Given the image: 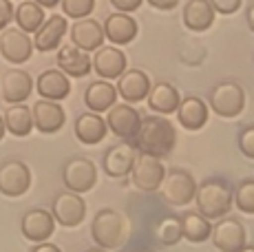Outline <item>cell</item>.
Segmentation results:
<instances>
[{
  "label": "cell",
  "mask_w": 254,
  "mask_h": 252,
  "mask_svg": "<svg viewBox=\"0 0 254 252\" xmlns=\"http://www.w3.org/2000/svg\"><path fill=\"white\" fill-rule=\"evenodd\" d=\"M175 144H177V133L166 118H162V115L141 118L139 128L133 137V146L139 153L162 159L173 153Z\"/></svg>",
  "instance_id": "cell-1"
},
{
  "label": "cell",
  "mask_w": 254,
  "mask_h": 252,
  "mask_svg": "<svg viewBox=\"0 0 254 252\" xmlns=\"http://www.w3.org/2000/svg\"><path fill=\"white\" fill-rule=\"evenodd\" d=\"M194 197H197L199 215H203L210 221L228 215V210L232 208L234 201V190L226 179H206L197 188Z\"/></svg>",
  "instance_id": "cell-2"
},
{
  "label": "cell",
  "mask_w": 254,
  "mask_h": 252,
  "mask_svg": "<svg viewBox=\"0 0 254 252\" xmlns=\"http://www.w3.org/2000/svg\"><path fill=\"white\" fill-rule=\"evenodd\" d=\"M91 230H93V239L102 250H117L128 239V224H126L124 215L111 210V208L97 212Z\"/></svg>",
  "instance_id": "cell-3"
},
{
  "label": "cell",
  "mask_w": 254,
  "mask_h": 252,
  "mask_svg": "<svg viewBox=\"0 0 254 252\" xmlns=\"http://www.w3.org/2000/svg\"><path fill=\"white\" fill-rule=\"evenodd\" d=\"M208 104L219 118H237L246 109V91L239 82L221 80L210 91Z\"/></svg>",
  "instance_id": "cell-4"
},
{
  "label": "cell",
  "mask_w": 254,
  "mask_h": 252,
  "mask_svg": "<svg viewBox=\"0 0 254 252\" xmlns=\"http://www.w3.org/2000/svg\"><path fill=\"white\" fill-rule=\"evenodd\" d=\"M162 192V199L170 206L182 208L186 203H190L194 199V192H197V184L190 173L182 171V168H173L170 173L164 175V182L159 186Z\"/></svg>",
  "instance_id": "cell-5"
},
{
  "label": "cell",
  "mask_w": 254,
  "mask_h": 252,
  "mask_svg": "<svg viewBox=\"0 0 254 252\" xmlns=\"http://www.w3.org/2000/svg\"><path fill=\"white\" fill-rule=\"evenodd\" d=\"M166 175V168L162 164V159L150 157V155L139 153L135 157V164L130 168V179H133V186L139 188L144 192H155L159 190Z\"/></svg>",
  "instance_id": "cell-6"
},
{
  "label": "cell",
  "mask_w": 254,
  "mask_h": 252,
  "mask_svg": "<svg viewBox=\"0 0 254 252\" xmlns=\"http://www.w3.org/2000/svg\"><path fill=\"white\" fill-rule=\"evenodd\" d=\"M62 179H64L66 188L71 192H89L97 182V168L91 159L86 157H73L64 164L62 171Z\"/></svg>",
  "instance_id": "cell-7"
},
{
  "label": "cell",
  "mask_w": 254,
  "mask_h": 252,
  "mask_svg": "<svg viewBox=\"0 0 254 252\" xmlns=\"http://www.w3.org/2000/svg\"><path fill=\"white\" fill-rule=\"evenodd\" d=\"M31 186V171L20 159L0 164V192L7 197H22Z\"/></svg>",
  "instance_id": "cell-8"
},
{
  "label": "cell",
  "mask_w": 254,
  "mask_h": 252,
  "mask_svg": "<svg viewBox=\"0 0 254 252\" xmlns=\"http://www.w3.org/2000/svg\"><path fill=\"white\" fill-rule=\"evenodd\" d=\"M0 53L11 64H24L33 53V40L18 27H7L0 33Z\"/></svg>",
  "instance_id": "cell-9"
},
{
  "label": "cell",
  "mask_w": 254,
  "mask_h": 252,
  "mask_svg": "<svg viewBox=\"0 0 254 252\" xmlns=\"http://www.w3.org/2000/svg\"><path fill=\"white\" fill-rule=\"evenodd\" d=\"M33 89L36 82L24 69H9L0 80V98L7 104H22L24 100L31 98Z\"/></svg>",
  "instance_id": "cell-10"
},
{
  "label": "cell",
  "mask_w": 254,
  "mask_h": 252,
  "mask_svg": "<svg viewBox=\"0 0 254 252\" xmlns=\"http://www.w3.org/2000/svg\"><path fill=\"white\" fill-rule=\"evenodd\" d=\"M139 122L141 115L130 104H113L109 109V115H106V126L120 139H130V142H133L135 133H137Z\"/></svg>",
  "instance_id": "cell-11"
},
{
  "label": "cell",
  "mask_w": 254,
  "mask_h": 252,
  "mask_svg": "<svg viewBox=\"0 0 254 252\" xmlns=\"http://www.w3.org/2000/svg\"><path fill=\"white\" fill-rule=\"evenodd\" d=\"M86 215V203L77 192H60L53 199V219L66 228H75L82 224Z\"/></svg>",
  "instance_id": "cell-12"
},
{
  "label": "cell",
  "mask_w": 254,
  "mask_h": 252,
  "mask_svg": "<svg viewBox=\"0 0 254 252\" xmlns=\"http://www.w3.org/2000/svg\"><path fill=\"white\" fill-rule=\"evenodd\" d=\"M115 89L124 102L135 104V102H141V100L148 98L150 80L141 69H126L124 73L117 77Z\"/></svg>",
  "instance_id": "cell-13"
},
{
  "label": "cell",
  "mask_w": 254,
  "mask_h": 252,
  "mask_svg": "<svg viewBox=\"0 0 254 252\" xmlns=\"http://www.w3.org/2000/svg\"><path fill=\"white\" fill-rule=\"evenodd\" d=\"M31 115H33V126H36L40 133H58V130L64 126V109H62L58 102L51 100H38L31 106Z\"/></svg>",
  "instance_id": "cell-14"
},
{
  "label": "cell",
  "mask_w": 254,
  "mask_h": 252,
  "mask_svg": "<svg viewBox=\"0 0 254 252\" xmlns=\"http://www.w3.org/2000/svg\"><path fill=\"white\" fill-rule=\"evenodd\" d=\"M246 228L237 219H221L212 228V241L221 252H239L246 248Z\"/></svg>",
  "instance_id": "cell-15"
},
{
  "label": "cell",
  "mask_w": 254,
  "mask_h": 252,
  "mask_svg": "<svg viewBox=\"0 0 254 252\" xmlns=\"http://www.w3.org/2000/svg\"><path fill=\"white\" fill-rule=\"evenodd\" d=\"M69 31L73 47H77L80 51H97L102 47V42H104V29L93 18L75 20Z\"/></svg>",
  "instance_id": "cell-16"
},
{
  "label": "cell",
  "mask_w": 254,
  "mask_h": 252,
  "mask_svg": "<svg viewBox=\"0 0 254 252\" xmlns=\"http://www.w3.org/2000/svg\"><path fill=\"white\" fill-rule=\"evenodd\" d=\"M93 71L102 77V80H117L126 71V56L117 47H104L95 51L93 58Z\"/></svg>",
  "instance_id": "cell-17"
},
{
  "label": "cell",
  "mask_w": 254,
  "mask_h": 252,
  "mask_svg": "<svg viewBox=\"0 0 254 252\" xmlns=\"http://www.w3.org/2000/svg\"><path fill=\"white\" fill-rule=\"evenodd\" d=\"M135 157H137V151H135L133 144L122 142L111 146L104 155V171L106 175L111 177H126L130 175V168L135 164Z\"/></svg>",
  "instance_id": "cell-18"
},
{
  "label": "cell",
  "mask_w": 254,
  "mask_h": 252,
  "mask_svg": "<svg viewBox=\"0 0 254 252\" xmlns=\"http://www.w3.org/2000/svg\"><path fill=\"white\" fill-rule=\"evenodd\" d=\"M66 36V18L64 16H49L42 27L33 36V49L36 51H56L62 38Z\"/></svg>",
  "instance_id": "cell-19"
},
{
  "label": "cell",
  "mask_w": 254,
  "mask_h": 252,
  "mask_svg": "<svg viewBox=\"0 0 254 252\" xmlns=\"http://www.w3.org/2000/svg\"><path fill=\"white\" fill-rule=\"evenodd\" d=\"M36 91L40 93L42 100L60 102L71 93V82L60 69H49V71H42V73L38 75Z\"/></svg>",
  "instance_id": "cell-20"
},
{
  "label": "cell",
  "mask_w": 254,
  "mask_h": 252,
  "mask_svg": "<svg viewBox=\"0 0 254 252\" xmlns=\"http://www.w3.org/2000/svg\"><path fill=\"white\" fill-rule=\"evenodd\" d=\"M58 69L66 77H86L93 69V62L86 51L66 45L58 51Z\"/></svg>",
  "instance_id": "cell-21"
},
{
  "label": "cell",
  "mask_w": 254,
  "mask_h": 252,
  "mask_svg": "<svg viewBox=\"0 0 254 252\" xmlns=\"http://www.w3.org/2000/svg\"><path fill=\"white\" fill-rule=\"evenodd\" d=\"M104 38H109L113 45H128L137 36V22L128 13H111L104 20Z\"/></svg>",
  "instance_id": "cell-22"
},
{
  "label": "cell",
  "mask_w": 254,
  "mask_h": 252,
  "mask_svg": "<svg viewBox=\"0 0 254 252\" xmlns=\"http://www.w3.org/2000/svg\"><path fill=\"white\" fill-rule=\"evenodd\" d=\"M53 215H49L47 210H29L27 215L22 217V235L27 237L29 241H36V244H45L49 237L53 235Z\"/></svg>",
  "instance_id": "cell-23"
},
{
  "label": "cell",
  "mask_w": 254,
  "mask_h": 252,
  "mask_svg": "<svg viewBox=\"0 0 254 252\" xmlns=\"http://www.w3.org/2000/svg\"><path fill=\"white\" fill-rule=\"evenodd\" d=\"M214 22V9L210 0H188L184 7V25L188 31H208Z\"/></svg>",
  "instance_id": "cell-24"
},
{
  "label": "cell",
  "mask_w": 254,
  "mask_h": 252,
  "mask_svg": "<svg viewBox=\"0 0 254 252\" xmlns=\"http://www.w3.org/2000/svg\"><path fill=\"white\" fill-rule=\"evenodd\" d=\"M177 120L182 122L184 128L199 130L208 122V104L197 95H188L179 102L177 106Z\"/></svg>",
  "instance_id": "cell-25"
},
{
  "label": "cell",
  "mask_w": 254,
  "mask_h": 252,
  "mask_svg": "<svg viewBox=\"0 0 254 252\" xmlns=\"http://www.w3.org/2000/svg\"><path fill=\"white\" fill-rule=\"evenodd\" d=\"M84 102L91 109V113H104L117 102V89L109 80L91 82L84 91Z\"/></svg>",
  "instance_id": "cell-26"
},
{
  "label": "cell",
  "mask_w": 254,
  "mask_h": 252,
  "mask_svg": "<svg viewBox=\"0 0 254 252\" xmlns=\"http://www.w3.org/2000/svg\"><path fill=\"white\" fill-rule=\"evenodd\" d=\"M148 106L159 115H168V113H175L179 106V91L175 89L173 84L168 82H157V84H150V91H148Z\"/></svg>",
  "instance_id": "cell-27"
},
{
  "label": "cell",
  "mask_w": 254,
  "mask_h": 252,
  "mask_svg": "<svg viewBox=\"0 0 254 252\" xmlns=\"http://www.w3.org/2000/svg\"><path fill=\"white\" fill-rule=\"evenodd\" d=\"M106 130H109V126H106V120L102 118V115L97 113H82L80 118L75 120V135L77 139H80L82 144H93L102 142L106 135Z\"/></svg>",
  "instance_id": "cell-28"
},
{
  "label": "cell",
  "mask_w": 254,
  "mask_h": 252,
  "mask_svg": "<svg viewBox=\"0 0 254 252\" xmlns=\"http://www.w3.org/2000/svg\"><path fill=\"white\" fill-rule=\"evenodd\" d=\"M13 20H16L18 29H22L24 33H36L42 27V22L47 20L45 9L33 0H22L16 9H13Z\"/></svg>",
  "instance_id": "cell-29"
},
{
  "label": "cell",
  "mask_w": 254,
  "mask_h": 252,
  "mask_svg": "<svg viewBox=\"0 0 254 252\" xmlns=\"http://www.w3.org/2000/svg\"><path fill=\"white\" fill-rule=\"evenodd\" d=\"M4 128L16 137H27L33 128V115L27 104H11L2 115Z\"/></svg>",
  "instance_id": "cell-30"
},
{
  "label": "cell",
  "mask_w": 254,
  "mask_h": 252,
  "mask_svg": "<svg viewBox=\"0 0 254 252\" xmlns=\"http://www.w3.org/2000/svg\"><path fill=\"white\" fill-rule=\"evenodd\" d=\"M182 235L192 244H201L212 235V226L199 212H188V215L182 217Z\"/></svg>",
  "instance_id": "cell-31"
},
{
  "label": "cell",
  "mask_w": 254,
  "mask_h": 252,
  "mask_svg": "<svg viewBox=\"0 0 254 252\" xmlns=\"http://www.w3.org/2000/svg\"><path fill=\"white\" fill-rule=\"evenodd\" d=\"M182 237V219L177 217H166L155 226V239L162 246H175Z\"/></svg>",
  "instance_id": "cell-32"
},
{
  "label": "cell",
  "mask_w": 254,
  "mask_h": 252,
  "mask_svg": "<svg viewBox=\"0 0 254 252\" xmlns=\"http://www.w3.org/2000/svg\"><path fill=\"white\" fill-rule=\"evenodd\" d=\"M60 7L66 18L82 20L91 16V11L95 9V0H60Z\"/></svg>",
  "instance_id": "cell-33"
},
{
  "label": "cell",
  "mask_w": 254,
  "mask_h": 252,
  "mask_svg": "<svg viewBox=\"0 0 254 252\" xmlns=\"http://www.w3.org/2000/svg\"><path fill=\"white\" fill-rule=\"evenodd\" d=\"M234 201H237L239 210L246 215H254V179H246L237 186L234 190Z\"/></svg>",
  "instance_id": "cell-34"
},
{
  "label": "cell",
  "mask_w": 254,
  "mask_h": 252,
  "mask_svg": "<svg viewBox=\"0 0 254 252\" xmlns=\"http://www.w3.org/2000/svg\"><path fill=\"white\" fill-rule=\"evenodd\" d=\"M239 151L246 157L254 159V124L241 128V133H239Z\"/></svg>",
  "instance_id": "cell-35"
},
{
  "label": "cell",
  "mask_w": 254,
  "mask_h": 252,
  "mask_svg": "<svg viewBox=\"0 0 254 252\" xmlns=\"http://www.w3.org/2000/svg\"><path fill=\"white\" fill-rule=\"evenodd\" d=\"M214 13H234L239 7H241V0H210Z\"/></svg>",
  "instance_id": "cell-36"
},
{
  "label": "cell",
  "mask_w": 254,
  "mask_h": 252,
  "mask_svg": "<svg viewBox=\"0 0 254 252\" xmlns=\"http://www.w3.org/2000/svg\"><path fill=\"white\" fill-rule=\"evenodd\" d=\"M13 20V4L11 0H0V31L9 27V22Z\"/></svg>",
  "instance_id": "cell-37"
},
{
  "label": "cell",
  "mask_w": 254,
  "mask_h": 252,
  "mask_svg": "<svg viewBox=\"0 0 254 252\" xmlns=\"http://www.w3.org/2000/svg\"><path fill=\"white\" fill-rule=\"evenodd\" d=\"M141 2H144V0H111V4H113V7L120 13H133V11H137Z\"/></svg>",
  "instance_id": "cell-38"
},
{
  "label": "cell",
  "mask_w": 254,
  "mask_h": 252,
  "mask_svg": "<svg viewBox=\"0 0 254 252\" xmlns=\"http://www.w3.org/2000/svg\"><path fill=\"white\" fill-rule=\"evenodd\" d=\"M148 4L159 9V11H170V9H175L179 4V0H148Z\"/></svg>",
  "instance_id": "cell-39"
},
{
  "label": "cell",
  "mask_w": 254,
  "mask_h": 252,
  "mask_svg": "<svg viewBox=\"0 0 254 252\" xmlns=\"http://www.w3.org/2000/svg\"><path fill=\"white\" fill-rule=\"evenodd\" d=\"M246 22H248V27H250V31L254 33V2L248 7V11H246Z\"/></svg>",
  "instance_id": "cell-40"
},
{
  "label": "cell",
  "mask_w": 254,
  "mask_h": 252,
  "mask_svg": "<svg viewBox=\"0 0 254 252\" xmlns=\"http://www.w3.org/2000/svg\"><path fill=\"white\" fill-rule=\"evenodd\" d=\"M33 252H60V248H58V246H53V244H40Z\"/></svg>",
  "instance_id": "cell-41"
},
{
  "label": "cell",
  "mask_w": 254,
  "mask_h": 252,
  "mask_svg": "<svg viewBox=\"0 0 254 252\" xmlns=\"http://www.w3.org/2000/svg\"><path fill=\"white\" fill-rule=\"evenodd\" d=\"M33 2H38V4H40V7L42 9H53V7H58V4H60V0H33Z\"/></svg>",
  "instance_id": "cell-42"
},
{
  "label": "cell",
  "mask_w": 254,
  "mask_h": 252,
  "mask_svg": "<svg viewBox=\"0 0 254 252\" xmlns=\"http://www.w3.org/2000/svg\"><path fill=\"white\" fill-rule=\"evenodd\" d=\"M4 130H7L4 128V120H2V115H0V139L4 137Z\"/></svg>",
  "instance_id": "cell-43"
},
{
  "label": "cell",
  "mask_w": 254,
  "mask_h": 252,
  "mask_svg": "<svg viewBox=\"0 0 254 252\" xmlns=\"http://www.w3.org/2000/svg\"><path fill=\"white\" fill-rule=\"evenodd\" d=\"M239 252H254V248H250V246H246V248H241Z\"/></svg>",
  "instance_id": "cell-44"
},
{
  "label": "cell",
  "mask_w": 254,
  "mask_h": 252,
  "mask_svg": "<svg viewBox=\"0 0 254 252\" xmlns=\"http://www.w3.org/2000/svg\"><path fill=\"white\" fill-rule=\"evenodd\" d=\"M89 252H106V250H102V248H100V250H89Z\"/></svg>",
  "instance_id": "cell-45"
},
{
  "label": "cell",
  "mask_w": 254,
  "mask_h": 252,
  "mask_svg": "<svg viewBox=\"0 0 254 252\" xmlns=\"http://www.w3.org/2000/svg\"><path fill=\"white\" fill-rule=\"evenodd\" d=\"M137 252H148V250H137Z\"/></svg>",
  "instance_id": "cell-46"
}]
</instances>
